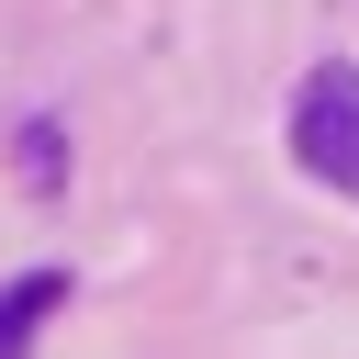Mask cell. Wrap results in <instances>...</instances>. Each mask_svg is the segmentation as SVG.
I'll return each mask as SVG.
<instances>
[{
    "mask_svg": "<svg viewBox=\"0 0 359 359\" xmlns=\"http://www.w3.org/2000/svg\"><path fill=\"white\" fill-rule=\"evenodd\" d=\"M292 157L337 191V202H359V67H314L303 90H292Z\"/></svg>",
    "mask_w": 359,
    "mask_h": 359,
    "instance_id": "1",
    "label": "cell"
},
{
    "mask_svg": "<svg viewBox=\"0 0 359 359\" xmlns=\"http://www.w3.org/2000/svg\"><path fill=\"white\" fill-rule=\"evenodd\" d=\"M56 303H67V269H34V280H11V292H0V348H22V337L56 314Z\"/></svg>",
    "mask_w": 359,
    "mask_h": 359,
    "instance_id": "2",
    "label": "cell"
}]
</instances>
